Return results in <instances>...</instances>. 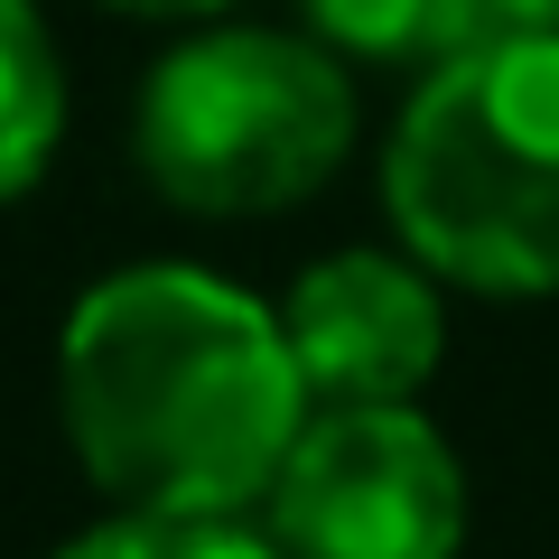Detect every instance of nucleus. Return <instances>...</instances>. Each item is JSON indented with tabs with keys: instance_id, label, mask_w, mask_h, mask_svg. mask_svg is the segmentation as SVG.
Wrapping results in <instances>:
<instances>
[{
	"instance_id": "nucleus-10",
	"label": "nucleus",
	"mask_w": 559,
	"mask_h": 559,
	"mask_svg": "<svg viewBox=\"0 0 559 559\" xmlns=\"http://www.w3.org/2000/svg\"><path fill=\"white\" fill-rule=\"evenodd\" d=\"M503 28H559V0H495Z\"/></svg>"
},
{
	"instance_id": "nucleus-7",
	"label": "nucleus",
	"mask_w": 559,
	"mask_h": 559,
	"mask_svg": "<svg viewBox=\"0 0 559 559\" xmlns=\"http://www.w3.org/2000/svg\"><path fill=\"white\" fill-rule=\"evenodd\" d=\"M57 140H66V75L47 47V20L28 0H0V205L47 178Z\"/></svg>"
},
{
	"instance_id": "nucleus-4",
	"label": "nucleus",
	"mask_w": 559,
	"mask_h": 559,
	"mask_svg": "<svg viewBox=\"0 0 559 559\" xmlns=\"http://www.w3.org/2000/svg\"><path fill=\"white\" fill-rule=\"evenodd\" d=\"M261 503L289 559H457L466 540V466L411 401L318 411Z\"/></svg>"
},
{
	"instance_id": "nucleus-5",
	"label": "nucleus",
	"mask_w": 559,
	"mask_h": 559,
	"mask_svg": "<svg viewBox=\"0 0 559 559\" xmlns=\"http://www.w3.org/2000/svg\"><path fill=\"white\" fill-rule=\"evenodd\" d=\"M289 355L318 411L345 401H411L448 355L439 289L419 280V261L392 252H336L289 289Z\"/></svg>"
},
{
	"instance_id": "nucleus-9",
	"label": "nucleus",
	"mask_w": 559,
	"mask_h": 559,
	"mask_svg": "<svg viewBox=\"0 0 559 559\" xmlns=\"http://www.w3.org/2000/svg\"><path fill=\"white\" fill-rule=\"evenodd\" d=\"M103 10H131V20H205L224 0H103Z\"/></svg>"
},
{
	"instance_id": "nucleus-3",
	"label": "nucleus",
	"mask_w": 559,
	"mask_h": 559,
	"mask_svg": "<svg viewBox=\"0 0 559 559\" xmlns=\"http://www.w3.org/2000/svg\"><path fill=\"white\" fill-rule=\"evenodd\" d=\"M355 150V84L336 47L215 28L150 66L140 84V168L187 215H280L318 197Z\"/></svg>"
},
{
	"instance_id": "nucleus-1",
	"label": "nucleus",
	"mask_w": 559,
	"mask_h": 559,
	"mask_svg": "<svg viewBox=\"0 0 559 559\" xmlns=\"http://www.w3.org/2000/svg\"><path fill=\"white\" fill-rule=\"evenodd\" d=\"M57 392L84 476L121 513H242L308 429L289 326L187 261L84 289L57 345Z\"/></svg>"
},
{
	"instance_id": "nucleus-6",
	"label": "nucleus",
	"mask_w": 559,
	"mask_h": 559,
	"mask_svg": "<svg viewBox=\"0 0 559 559\" xmlns=\"http://www.w3.org/2000/svg\"><path fill=\"white\" fill-rule=\"evenodd\" d=\"M318 47L355 66H419L439 75L448 57H466L476 38H495V0H299Z\"/></svg>"
},
{
	"instance_id": "nucleus-8",
	"label": "nucleus",
	"mask_w": 559,
	"mask_h": 559,
	"mask_svg": "<svg viewBox=\"0 0 559 559\" xmlns=\"http://www.w3.org/2000/svg\"><path fill=\"white\" fill-rule=\"evenodd\" d=\"M57 559H289L242 513H112L103 532L66 540Z\"/></svg>"
},
{
	"instance_id": "nucleus-2",
	"label": "nucleus",
	"mask_w": 559,
	"mask_h": 559,
	"mask_svg": "<svg viewBox=\"0 0 559 559\" xmlns=\"http://www.w3.org/2000/svg\"><path fill=\"white\" fill-rule=\"evenodd\" d=\"M382 205L419 271L485 299L559 289V28H495L419 75Z\"/></svg>"
}]
</instances>
